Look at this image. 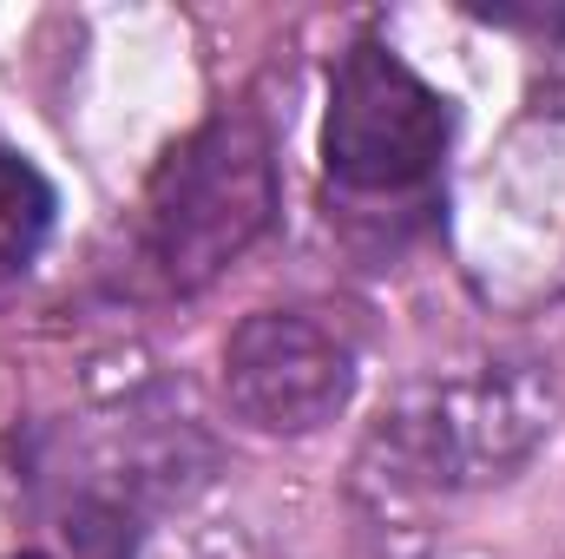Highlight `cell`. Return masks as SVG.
Listing matches in <instances>:
<instances>
[{
    "mask_svg": "<svg viewBox=\"0 0 565 559\" xmlns=\"http://www.w3.org/2000/svg\"><path fill=\"white\" fill-rule=\"evenodd\" d=\"M454 145V106L375 33L349 40L329 73L322 171L342 191H415Z\"/></svg>",
    "mask_w": 565,
    "mask_h": 559,
    "instance_id": "3957f363",
    "label": "cell"
},
{
    "mask_svg": "<svg viewBox=\"0 0 565 559\" xmlns=\"http://www.w3.org/2000/svg\"><path fill=\"white\" fill-rule=\"evenodd\" d=\"M53 184L20 158V151H0V277L26 271L53 231Z\"/></svg>",
    "mask_w": 565,
    "mask_h": 559,
    "instance_id": "5b68a950",
    "label": "cell"
},
{
    "mask_svg": "<svg viewBox=\"0 0 565 559\" xmlns=\"http://www.w3.org/2000/svg\"><path fill=\"white\" fill-rule=\"evenodd\" d=\"M277 218V158L257 113H217L145 184V257L171 289H204Z\"/></svg>",
    "mask_w": 565,
    "mask_h": 559,
    "instance_id": "7a4b0ae2",
    "label": "cell"
},
{
    "mask_svg": "<svg viewBox=\"0 0 565 559\" xmlns=\"http://www.w3.org/2000/svg\"><path fill=\"white\" fill-rule=\"evenodd\" d=\"M224 395L264 434H316L355 395V349L302 309H257L224 342Z\"/></svg>",
    "mask_w": 565,
    "mask_h": 559,
    "instance_id": "277c9868",
    "label": "cell"
},
{
    "mask_svg": "<svg viewBox=\"0 0 565 559\" xmlns=\"http://www.w3.org/2000/svg\"><path fill=\"white\" fill-rule=\"evenodd\" d=\"M13 559H46V553H13Z\"/></svg>",
    "mask_w": 565,
    "mask_h": 559,
    "instance_id": "8992f818",
    "label": "cell"
},
{
    "mask_svg": "<svg viewBox=\"0 0 565 559\" xmlns=\"http://www.w3.org/2000/svg\"><path fill=\"white\" fill-rule=\"evenodd\" d=\"M553 376L540 362H493L473 376L415 382L369 434V461H382V481L460 494L520 474L540 441L553 434Z\"/></svg>",
    "mask_w": 565,
    "mask_h": 559,
    "instance_id": "6da1fadb",
    "label": "cell"
}]
</instances>
